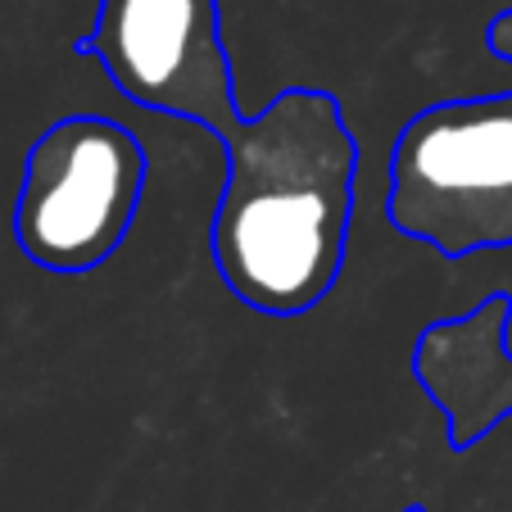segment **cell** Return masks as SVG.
<instances>
[{"label": "cell", "instance_id": "6da1fadb", "mask_svg": "<svg viewBox=\"0 0 512 512\" xmlns=\"http://www.w3.org/2000/svg\"><path fill=\"white\" fill-rule=\"evenodd\" d=\"M358 141L340 96L286 87L227 150V182L209 223V259L254 313L300 318L340 281L354 218Z\"/></svg>", "mask_w": 512, "mask_h": 512}, {"label": "cell", "instance_id": "7a4b0ae2", "mask_svg": "<svg viewBox=\"0 0 512 512\" xmlns=\"http://www.w3.org/2000/svg\"><path fill=\"white\" fill-rule=\"evenodd\" d=\"M386 218L440 259L512 250V87L426 105L399 127Z\"/></svg>", "mask_w": 512, "mask_h": 512}, {"label": "cell", "instance_id": "3957f363", "mask_svg": "<svg viewBox=\"0 0 512 512\" xmlns=\"http://www.w3.org/2000/svg\"><path fill=\"white\" fill-rule=\"evenodd\" d=\"M150 155L132 127L105 114L55 118L23 159L14 241L23 259L59 277L118 254L136 223Z\"/></svg>", "mask_w": 512, "mask_h": 512}, {"label": "cell", "instance_id": "277c9868", "mask_svg": "<svg viewBox=\"0 0 512 512\" xmlns=\"http://www.w3.org/2000/svg\"><path fill=\"white\" fill-rule=\"evenodd\" d=\"M132 105L232 141L241 127L218 0H100L78 41Z\"/></svg>", "mask_w": 512, "mask_h": 512}, {"label": "cell", "instance_id": "5b68a950", "mask_svg": "<svg viewBox=\"0 0 512 512\" xmlns=\"http://www.w3.org/2000/svg\"><path fill=\"white\" fill-rule=\"evenodd\" d=\"M508 322L512 295L499 290L463 318L431 322L413 345V377L445 413L454 454H467L512 417V349L503 345Z\"/></svg>", "mask_w": 512, "mask_h": 512}, {"label": "cell", "instance_id": "8992f818", "mask_svg": "<svg viewBox=\"0 0 512 512\" xmlns=\"http://www.w3.org/2000/svg\"><path fill=\"white\" fill-rule=\"evenodd\" d=\"M485 46H490V55L499 59V64L512 68V10H499L490 19V28H485Z\"/></svg>", "mask_w": 512, "mask_h": 512}, {"label": "cell", "instance_id": "52a82bcc", "mask_svg": "<svg viewBox=\"0 0 512 512\" xmlns=\"http://www.w3.org/2000/svg\"><path fill=\"white\" fill-rule=\"evenodd\" d=\"M399 512H426V508H422V503H408V508H399Z\"/></svg>", "mask_w": 512, "mask_h": 512}]
</instances>
